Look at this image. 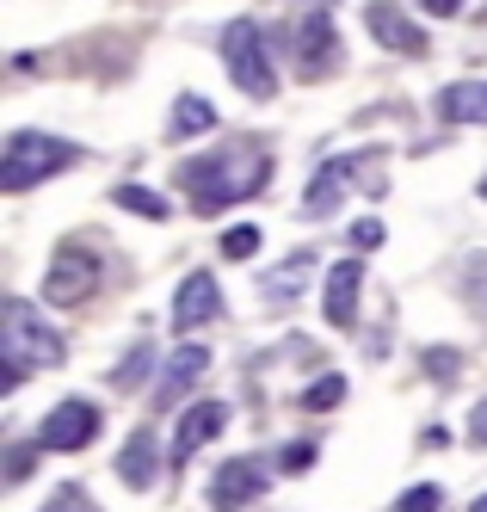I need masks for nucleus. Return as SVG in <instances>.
I'll return each mask as SVG.
<instances>
[{
	"mask_svg": "<svg viewBox=\"0 0 487 512\" xmlns=\"http://www.w3.org/2000/svg\"><path fill=\"white\" fill-rule=\"evenodd\" d=\"M309 463H315V445H284V451H278V469H290V475L309 469Z\"/></svg>",
	"mask_w": 487,
	"mask_h": 512,
	"instance_id": "29",
	"label": "nucleus"
},
{
	"mask_svg": "<svg viewBox=\"0 0 487 512\" xmlns=\"http://www.w3.org/2000/svg\"><path fill=\"white\" fill-rule=\"evenodd\" d=\"M266 488H272L266 463H259V457H235V463H222V469H216V482H210V506H216V512H241L247 500H259Z\"/></svg>",
	"mask_w": 487,
	"mask_h": 512,
	"instance_id": "8",
	"label": "nucleus"
},
{
	"mask_svg": "<svg viewBox=\"0 0 487 512\" xmlns=\"http://www.w3.org/2000/svg\"><path fill=\"white\" fill-rule=\"evenodd\" d=\"M44 512H93V500H87V494H81V488H56V494H50V506H44Z\"/></svg>",
	"mask_w": 487,
	"mask_h": 512,
	"instance_id": "28",
	"label": "nucleus"
},
{
	"mask_svg": "<svg viewBox=\"0 0 487 512\" xmlns=\"http://www.w3.org/2000/svg\"><path fill=\"white\" fill-rule=\"evenodd\" d=\"M420 7H426L432 19H451V13H463V0H420Z\"/></svg>",
	"mask_w": 487,
	"mask_h": 512,
	"instance_id": "31",
	"label": "nucleus"
},
{
	"mask_svg": "<svg viewBox=\"0 0 487 512\" xmlns=\"http://www.w3.org/2000/svg\"><path fill=\"white\" fill-rule=\"evenodd\" d=\"M204 130H216V105L198 99V93H179L173 112H167V136H173V142H192V136H204Z\"/></svg>",
	"mask_w": 487,
	"mask_h": 512,
	"instance_id": "16",
	"label": "nucleus"
},
{
	"mask_svg": "<svg viewBox=\"0 0 487 512\" xmlns=\"http://www.w3.org/2000/svg\"><path fill=\"white\" fill-rule=\"evenodd\" d=\"M438 124H487V81H451L432 99Z\"/></svg>",
	"mask_w": 487,
	"mask_h": 512,
	"instance_id": "13",
	"label": "nucleus"
},
{
	"mask_svg": "<svg viewBox=\"0 0 487 512\" xmlns=\"http://www.w3.org/2000/svg\"><path fill=\"white\" fill-rule=\"evenodd\" d=\"M118 475H124V488H148V482H155V475H161V451H155V432H136L130 438V445L118 451Z\"/></svg>",
	"mask_w": 487,
	"mask_h": 512,
	"instance_id": "15",
	"label": "nucleus"
},
{
	"mask_svg": "<svg viewBox=\"0 0 487 512\" xmlns=\"http://www.w3.org/2000/svg\"><path fill=\"white\" fill-rule=\"evenodd\" d=\"M222 315V290H216V278L210 272H192L179 284V297H173V327H185V334H192V327H210Z\"/></svg>",
	"mask_w": 487,
	"mask_h": 512,
	"instance_id": "11",
	"label": "nucleus"
},
{
	"mask_svg": "<svg viewBox=\"0 0 487 512\" xmlns=\"http://www.w3.org/2000/svg\"><path fill=\"white\" fill-rule=\"evenodd\" d=\"M31 463H37V451H31V445H13V457H7V482H13V488L31 482Z\"/></svg>",
	"mask_w": 487,
	"mask_h": 512,
	"instance_id": "27",
	"label": "nucleus"
},
{
	"mask_svg": "<svg viewBox=\"0 0 487 512\" xmlns=\"http://www.w3.org/2000/svg\"><path fill=\"white\" fill-rule=\"evenodd\" d=\"M463 303L487 321V253H475V260L463 266Z\"/></svg>",
	"mask_w": 487,
	"mask_h": 512,
	"instance_id": "20",
	"label": "nucleus"
},
{
	"mask_svg": "<svg viewBox=\"0 0 487 512\" xmlns=\"http://www.w3.org/2000/svg\"><path fill=\"white\" fill-rule=\"evenodd\" d=\"M364 19H370V31H377V44L383 50H401V56H426V31L407 19L401 7H389V0H370L364 7Z\"/></svg>",
	"mask_w": 487,
	"mask_h": 512,
	"instance_id": "12",
	"label": "nucleus"
},
{
	"mask_svg": "<svg viewBox=\"0 0 487 512\" xmlns=\"http://www.w3.org/2000/svg\"><path fill=\"white\" fill-rule=\"evenodd\" d=\"M222 426H229V408H222V401H192V408L179 414V426H173V463H192Z\"/></svg>",
	"mask_w": 487,
	"mask_h": 512,
	"instance_id": "9",
	"label": "nucleus"
},
{
	"mask_svg": "<svg viewBox=\"0 0 487 512\" xmlns=\"http://www.w3.org/2000/svg\"><path fill=\"white\" fill-rule=\"evenodd\" d=\"M259 241H266V235H259L253 223L222 229V260H253V253H259Z\"/></svg>",
	"mask_w": 487,
	"mask_h": 512,
	"instance_id": "22",
	"label": "nucleus"
},
{
	"mask_svg": "<svg viewBox=\"0 0 487 512\" xmlns=\"http://www.w3.org/2000/svg\"><path fill=\"white\" fill-rule=\"evenodd\" d=\"M222 62L247 99H278V68H272V50H266V31L253 19H235L222 31Z\"/></svg>",
	"mask_w": 487,
	"mask_h": 512,
	"instance_id": "4",
	"label": "nucleus"
},
{
	"mask_svg": "<svg viewBox=\"0 0 487 512\" xmlns=\"http://www.w3.org/2000/svg\"><path fill=\"white\" fill-rule=\"evenodd\" d=\"M81 161V149L62 136H44V130H13L7 136V155H0V186L7 192H31L37 179H50L62 167Z\"/></svg>",
	"mask_w": 487,
	"mask_h": 512,
	"instance_id": "3",
	"label": "nucleus"
},
{
	"mask_svg": "<svg viewBox=\"0 0 487 512\" xmlns=\"http://www.w3.org/2000/svg\"><path fill=\"white\" fill-rule=\"evenodd\" d=\"M266 173H272L266 155L222 149V155H204V161H185L173 179H179V192L192 198V210H229L235 198H247V192L266 186Z\"/></svg>",
	"mask_w": 487,
	"mask_h": 512,
	"instance_id": "1",
	"label": "nucleus"
},
{
	"mask_svg": "<svg viewBox=\"0 0 487 512\" xmlns=\"http://www.w3.org/2000/svg\"><path fill=\"white\" fill-rule=\"evenodd\" d=\"M352 173H358V161H327V167L315 173V186H309V198H303V204H309V210L321 216V210H327L333 198L346 192V179H352Z\"/></svg>",
	"mask_w": 487,
	"mask_h": 512,
	"instance_id": "17",
	"label": "nucleus"
},
{
	"mask_svg": "<svg viewBox=\"0 0 487 512\" xmlns=\"http://www.w3.org/2000/svg\"><path fill=\"white\" fill-rule=\"evenodd\" d=\"M290 62H296V75H327L333 62H340V31H333V19L315 7L309 19H296L290 25Z\"/></svg>",
	"mask_w": 487,
	"mask_h": 512,
	"instance_id": "7",
	"label": "nucleus"
},
{
	"mask_svg": "<svg viewBox=\"0 0 487 512\" xmlns=\"http://www.w3.org/2000/svg\"><path fill=\"white\" fill-rule=\"evenodd\" d=\"M481 198H487V179H481Z\"/></svg>",
	"mask_w": 487,
	"mask_h": 512,
	"instance_id": "34",
	"label": "nucleus"
},
{
	"mask_svg": "<svg viewBox=\"0 0 487 512\" xmlns=\"http://www.w3.org/2000/svg\"><path fill=\"white\" fill-rule=\"evenodd\" d=\"M296 401H303V414H327V408H340V401H346V377H321V383H309Z\"/></svg>",
	"mask_w": 487,
	"mask_h": 512,
	"instance_id": "19",
	"label": "nucleus"
},
{
	"mask_svg": "<svg viewBox=\"0 0 487 512\" xmlns=\"http://www.w3.org/2000/svg\"><path fill=\"white\" fill-rule=\"evenodd\" d=\"M99 284H105L99 253H93V247H62L56 260H50V272H44V303H56V309H81Z\"/></svg>",
	"mask_w": 487,
	"mask_h": 512,
	"instance_id": "5",
	"label": "nucleus"
},
{
	"mask_svg": "<svg viewBox=\"0 0 487 512\" xmlns=\"http://www.w3.org/2000/svg\"><path fill=\"white\" fill-rule=\"evenodd\" d=\"M438 506H444V494H438L432 482H420V488H407V494H401L395 512H438Z\"/></svg>",
	"mask_w": 487,
	"mask_h": 512,
	"instance_id": "24",
	"label": "nucleus"
},
{
	"mask_svg": "<svg viewBox=\"0 0 487 512\" xmlns=\"http://www.w3.org/2000/svg\"><path fill=\"white\" fill-rule=\"evenodd\" d=\"M99 426H105L99 408L74 395V401H56V408L44 414V426H37V445H44V451H87L93 438H99Z\"/></svg>",
	"mask_w": 487,
	"mask_h": 512,
	"instance_id": "6",
	"label": "nucleus"
},
{
	"mask_svg": "<svg viewBox=\"0 0 487 512\" xmlns=\"http://www.w3.org/2000/svg\"><path fill=\"white\" fill-rule=\"evenodd\" d=\"M303 278H309V253H296V260H284V266L272 272V284H266V290L284 303V297H296V290H303Z\"/></svg>",
	"mask_w": 487,
	"mask_h": 512,
	"instance_id": "21",
	"label": "nucleus"
},
{
	"mask_svg": "<svg viewBox=\"0 0 487 512\" xmlns=\"http://www.w3.org/2000/svg\"><path fill=\"white\" fill-rule=\"evenodd\" d=\"M142 371H148V340H142V346L118 364V377H111V383H118V389H136V383H142Z\"/></svg>",
	"mask_w": 487,
	"mask_h": 512,
	"instance_id": "25",
	"label": "nucleus"
},
{
	"mask_svg": "<svg viewBox=\"0 0 487 512\" xmlns=\"http://www.w3.org/2000/svg\"><path fill=\"white\" fill-rule=\"evenodd\" d=\"M469 512H487V494H481V500H475V506H469Z\"/></svg>",
	"mask_w": 487,
	"mask_h": 512,
	"instance_id": "32",
	"label": "nucleus"
},
{
	"mask_svg": "<svg viewBox=\"0 0 487 512\" xmlns=\"http://www.w3.org/2000/svg\"><path fill=\"white\" fill-rule=\"evenodd\" d=\"M469 438H475V445H487V401H475V414H469Z\"/></svg>",
	"mask_w": 487,
	"mask_h": 512,
	"instance_id": "30",
	"label": "nucleus"
},
{
	"mask_svg": "<svg viewBox=\"0 0 487 512\" xmlns=\"http://www.w3.org/2000/svg\"><path fill=\"white\" fill-rule=\"evenodd\" d=\"M309 7H327V0H309Z\"/></svg>",
	"mask_w": 487,
	"mask_h": 512,
	"instance_id": "33",
	"label": "nucleus"
},
{
	"mask_svg": "<svg viewBox=\"0 0 487 512\" xmlns=\"http://www.w3.org/2000/svg\"><path fill=\"white\" fill-rule=\"evenodd\" d=\"M0 340H7V358H0V389H19L31 371H50V364H62V334L37 315L25 297H7V309H0Z\"/></svg>",
	"mask_w": 487,
	"mask_h": 512,
	"instance_id": "2",
	"label": "nucleus"
},
{
	"mask_svg": "<svg viewBox=\"0 0 487 512\" xmlns=\"http://www.w3.org/2000/svg\"><path fill=\"white\" fill-rule=\"evenodd\" d=\"M352 247L358 253H377L383 247V223H377V216H358V223H352Z\"/></svg>",
	"mask_w": 487,
	"mask_h": 512,
	"instance_id": "26",
	"label": "nucleus"
},
{
	"mask_svg": "<svg viewBox=\"0 0 487 512\" xmlns=\"http://www.w3.org/2000/svg\"><path fill=\"white\" fill-rule=\"evenodd\" d=\"M210 371V346H198V340H185L173 358H167V371H161V401H173V395H185L198 377Z\"/></svg>",
	"mask_w": 487,
	"mask_h": 512,
	"instance_id": "14",
	"label": "nucleus"
},
{
	"mask_svg": "<svg viewBox=\"0 0 487 512\" xmlns=\"http://www.w3.org/2000/svg\"><path fill=\"white\" fill-rule=\"evenodd\" d=\"M420 364H426V371H432L438 383H451V377L463 371V352H451V346H432V352H426Z\"/></svg>",
	"mask_w": 487,
	"mask_h": 512,
	"instance_id": "23",
	"label": "nucleus"
},
{
	"mask_svg": "<svg viewBox=\"0 0 487 512\" xmlns=\"http://www.w3.org/2000/svg\"><path fill=\"white\" fill-rule=\"evenodd\" d=\"M358 297H364V266L358 260H333L327 266V297H321L327 327H352L358 321Z\"/></svg>",
	"mask_w": 487,
	"mask_h": 512,
	"instance_id": "10",
	"label": "nucleus"
},
{
	"mask_svg": "<svg viewBox=\"0 0 487 512\" xmlns=\"http://www.w3.org/2000/svg\"><path fill=\"white\" fill-rule=\"evenodd\" d=\"M111 198H118V210H130V216H148V223H167V198H161V192H142V186H118Z\"/></svg>",
	"mask_w": 487,
	"mask_h": 512,
	"instance_id": "18",
	"label": "nucleus"
}]
</instances>
